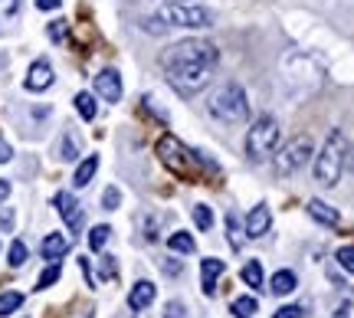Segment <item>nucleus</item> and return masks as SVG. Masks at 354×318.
Masks as SVG:
<instances>
[{"mask_svg": "<svg viewBox=\"0 0 354 318\" xmlns=\"http://www.w3.org/2000/svg\"><path fill=\"white\" fill-rule=\"evenodd\" d=\"M207 112L214 115L216 122H227V125H236V122H246L250 118V99L243 92L240 82H227L207 99Z\"/></svg>", "mask_w": 354, "mask_h": 318, "instance_id": "nucleus-1", "label": "nucleus"}, {"mask_svg": "<svg viewBox=\"0 0 354 318\" xmlns=\"http://www.w3.org/2000/svg\"><path fill=\"white\" fill-rule=\"evenodd\" d=\"M344 154H348L344 135L342 131H331L315 158V180L322 187H335L338 184V178H342V171H344Z\"/></svg>", "mask_w": 354, "mask_h": 318, "instance_id": "nucleus-2", "label": "nucleus"}, {"mask_svg": "<svg viewBox=\"0 0 354 318\" xmlns=\"http://www.w3.org/2000/svg\"><path fill=\"white\" fill-rule=\"evenodd\" d=\"M220 53L207 39H180L161 53V66H216Z\"/></svg>", "mask_w": 354, "mask_h": 318, "instance_id": "nucleus-3", "label": "nucleus"}, {"mask_svg": "<svg viewBox=\"0 0 354 318\" xmlns=\"http://www.w3.org/2000/svg\"><path fill=\"white\" fill-rule=\"evenodd\" d=\"M276 144H279V122L272 115H259L253 128H250V135H246V158L253 165H259V161H266L269 154L276 151Z\"/></svg>", "mask_w": 354, "mask_h": 318, "instance_id": "nucleus-4", "label": "nucleus"}, {"mask_svg": "<svg viewBox=\"0 0 354 318\" xmlns=\"http://www.w3.org/2000/svg\"><path fill=\"white\" fill-rule=\"evenodd\" d=\"M158 158H161V165L167 171H174L180 180H197V167H194V158L197 154L187 151L174 135H165V138L158 141Z\"/></svg>", "mask_w": 354, "mask_h": 318, "instance_id": "nucleus-5", "label": "nucleus"}, {"mask_svg": "<svg viewBox=\"0 0 354 318\" xmlns=\"http://www.w3.org/2000/svg\"><path fill=\"white\" fill-rule=\"evenodd\" d=\"M158 20L167 26H190V30H207L214 26V13L203 10V7H190V3H180V0H171L158 10Z\"/></svg>", "mask_w": 354, "mask_h": 318, "instance_id": "nucleus-6", "label": "nucleus"}, {"mask_svg": "<svg viewBox=\"0 0 354 318\" xmlns=\"http://www.w3.org/2000/svg\"><path fill=\"white\" fill-rule=\"evenodd\" d=\"M165 73H167V82H171L180 95H197L201 89L210 86L214 66H165Z\"/></svg>", "mask_w": 354, "mask_h": 318, "instance_id": "nucleus-7", "label": "nucleus"}, {"mask_svg": "<svg viewBox=\"0 0 354 318\" xmlns=\"http://www.w3.org/2000/svg\"><path fill=\"white\" fill-rule=\"evenodd\" d=\"M315 154V144L308 135H299V138H292L289 144H282L276 154V171L279 174H295L299 167L308 165V158Z\"/></svg>", "mask_w": 354, "mask_h": 318, "instance_id": "nucleus-8", "label": "nucleus"}, {"mask_svg": "<svg viewBox=\"0 0 354 318\" xmlns=\"http://www.w3.org/2000/svg\"><path fill=\"white\" fill-rule=\"evenodd\" d=\"M56 207H59V216L66 220L69 233H79V230H82V207H79L76 197H73V194H66V191H59L56 194Z\"/></svg>", "mask_w": 354, "mask_h": 318, "instance_id": "nucleus-9", "label": "nucleus"}, {"mask_svg": "<svg viewBox=\"0 0 354 318\" xmlns=\"http://www.w3.org/2000/svg\"><path fill=\"white\" fill-rule=\"evenodd\" d=\"M269 227H272V214H269V207L256 204L253 210H250V216H246V236H250V240H263L266 233H269Z\"/></svg>", "mask_w": 354, "mask_h": 318, "instance_id": "nucleus-10", "label": "nucleus"}, {"mask_svg": "<svg viewBox=\"0 0 354 318\" xmlns=\"http://www.w3.org/2000/svg\"><path fill=\"white\" fill-rule=\"evenodd\" d=\"M95 92L105 102H122V76L115 69H102L95 76Z\"/></svg>", "mask_w": 354, "mask_h": 318, "instance_id": "nucleus-11", "label": "nucleus"}, {"mask_svg": "<svg viewBox=\"0 0 354 318\" xmlns=\"http://www.w3.org/2000/svg\"><path fill=\"white\" fill-rule=\"evenodd\" d=\"M53 79H56V76H53V66L46 63V59H37V63L30 66L24 86L30 92H43V89H50V86H53Z\"/></svg>", "mask_w": 354, "mask_h": 318, "instance_id": "nucleus-12", "label": "nucleus"}, {"mask_svg": "<svg viewBox=\"0 0 354 318\" xmlns=\"http://www.w3.org/2000/svg\"><path fill=\"white\" fill-rule=\"evenodd\" d=\"M227 272V263L223 259H201V276H203V292L207 295H216V279Z\"/></svg>", "mask_w": 354, "mask_h": 318, "instance_id": "nucleus-13", "label": "nucleus"}, {"mask_svg": "<svg viewBox=\"0 0 354 318\" xmlns=\"http://www.w3.org/2000/svg\"><path fill=\"white\" fill-rule=\"evenodd\" d=\"M154 295H158V286L148 279H141L131 286V292H128V306L135 308V312H141V308H148L154 302Z\"/></svg>", "mask_w": 354, "mask_h": 318, "instance_id": "nucleus-14", "label": "nucleus"}, {"mask_svg": "<svg viewBox=\"0 0 354 318\" xmlns=\"http://www.w3.org/2000/svg\"><path fill=\"white\" fill-rule=\"evenodd\" d=\"M308 216L318 220L322 227H338V223H342V214H338L335 207H328L325 200H308Z\"/></svg>", "mask_w": 354, "mask_h": 318, "instance_id": "nucleus-15", "label": "nucleus"}, {"mask_svg": "<svg viewBox=\"0 0 354 318\" xmlns=\"http://www.w3.org/2000/svg\"><path fill=\"white\" fill-rule=\"evenodd\" d=\"M43 259H50V263H59L66 253H69V240H66L63 233H50L46 240H43Z\"/></svg>", "mask_w": 354, "mask_h": 318, "instance_id": "nucleus-16", "label": "nucleus"}, {"mask_svg": "<svg viewBox=\"0 0 354 318\" xmlns=\"http://www.w3.org/2000/svg\"><path fill=\"white\" fill-rule=\"evenodd\" d=\"M223 227H227V240H230V246H233V250H243L250 236H246V227L240 223V216H236L233 210H230L227 220H223Z\"/></svg>", "mask_w": 354, "mask_h": 318, "instance_id": "nucleus-17", "label": "nucleus"}, {"mask_svg": "<svg viewBox=\"0 0 354 318\" xmlns=\"http://www.w3.org/2000/svg\"><path fill=\"white\" fill-rule=\"evenodd\" d=\"M295 286H299V279H295L292 269H279L276 276H272V282H269L272 295H289V292H295Z\"/></svg>", "mask_w": 354, "mask_h": 318, "instance_id": "nucleus-18", "label": "nucleus"}, {"mask_svg": "<svg viewBox=\"0 0 354 318\" xmlns=\"http://www.w3.org/2000/svg\"><path fill=\"white\" fill-rule=\"evenodd\" d=\"M95 171H99V158H95V154H88L86 161L76 167V178H73V184H76V187H88V184H92V178H95Z\"/></svg>", "mask_w": 354, "mask_h": 318, "instance_id": "nucleus-19", "label": "nucleus"}, {"mask_svg": "<svg viewBox=\"0 0 354 318\" xmlns=\"http://www.w3.org/2000/svg\"><path fill=\"white\" fill-rule=\"evenodd\" d=\"M167 246H171L174 253H194V236L177 230V233H171V236H167Z\"/></svg>", "mask_w": 354, "mask_h": 318, "instance_id": "nucleus-20", "label": "nucleus"}, {"mask_svg": "<svg viewBox=\"0 0 354 318\" xmlns=\"http://www.w3.org/2000/svg\"><path fill=\"white\" fill-rule=\"evenodd\" d=\"M256 308H259V302H256L253 295H243V299H236V302H233V315H236V318H253Z\"/></svg>", "mask_w": 354, "mask_h": 318, "instance_id": "nucleus-21", "label": "nucleus"}, {"mask_svg": "<svg viewBox=\"0 0 354 318\" xmlns=\"http://www.w3.org/2000/svg\"><path fill=\"white\" fill-rule=\"evenodd\" d=\"M76 112L82 115L86 122H92V118H95V112H99V109H95V99H92L88 92H79V95H76Z\"/></svg>", "mask_w": 354, "mask_h": 318, "instance_id": "nucleus-22", "label": "nucleus"}, {"mask_svg": "<svg viewBox=\"0 0 354 318\" xmlns=\"http://www.w3.org/2000/svg\"><path fill=\"white\" fill-rule=\"evenodd\" d=\"M20 306H24V295H20V292H3V295H0V318L13 315Z\"/></svg>", "mask_w": 354, "mask_h": 318, "instance_id": "nucleus-23", "label": "nucleus"}, {"mask_svg": "<svg viewBox=\"0 0 354 318\" xmlns=\"http://www.w3.org/2000/svg\"><path fill=\"white\" fill-rule=\"evenodd\" d=\"M243 282H246V286H253V289L263 286V266H259V259H253V263H246V266H243Z\"/></svg>", "mask_w": 354, "mask_h": 318, "instance_id": "nucleus-24", "label": "nucleus"}, {"mask_svg": "<svg viewBox=\"0 0 354 318\" xmlns=\"http://www.w3.org/2000/svg\"><path fill=\"white\" fill-rule=\"evenodd\" d=\"M109 236H112V230L105 227V223H99V227H92V233H88V250H95V253H99L102 246L109 243Z\"/></svg>", "mask_w": 354, "mask_h": 318, "instance_id": "nucleus-25", "label": "nucleus"}, {"mask_svg": "<svg viewBox=\"0 0 354 318\" xmlns=\"http://www.w3.org/2000/svg\"><path fill=\"white\" fill-rule=\"evenodd\" d=\"M59 276H63L59 263H50V269H43V276H39V282H37V289H50L53 282H59Z\"/></svg>", "mask_w": 354, "mask_h": 318, "instance_id": "nucleus-26", "label": "nucleus"}, {"mask_svg": "<svg viewBox=\"0 0 354 318\" xmlns=\"http://www.w3.org/2000/svg\"><path fill=\"white\" fill-rule=\"evenodd\" d=\"M194 223H197L201 230H210V227H214V214H210V207H207V204H197V207H194Z\"/></svg>", "mask_w": 354, "mask_h": 318, "instance_id": "nucleus-27", "label": "nucleus"}, {"mask_svg": "<svg viewBox=\"0 0 354 318\" xmlns=\"http://www.w3.org/2000/svg\"><path fill=\"white\" fill-rule=\"evenodd\" d=\"M7 263H10L13 269L24 266V263H26V243H24V240H13V243H10V259H7Z\"/></svg>", "mask_w": 354, "mask_h": 318, "instance_id": "nucleus-28", "label": "nucleus"}, {"mask_svg": "<svg viewBox=\"0 0 354 318\" xmlns=\"http://www.w3.org/2000/svg\"><path fill=\"white\" fill-rule=\"evenodd\" d=\"M335 259H338V266H342V269L354 272V246H342V250L335 253Z\"/></svg>", "mask_w": 354, "mask_h": 318, "instance_id": "nucleus-29", "label": "nucleus"}, {"mask_svg": "<svg viewBox=\"0 0 354 318\" xmlns=\"http://www.w3.org/2000/svg\"><path fill=\"white\" fill-rule=\"evenodd\" d=\"M59 158H63V161H76V158H79L76 141L69 138V135H66V138H63V144H59Z\"/></svg>", "mask_w": 354, "mask_h": 318, "instance_id": "nucleus-30", "label": "nucleus"}, {"mask_svg": "<svg viewBox=\"0 0 354 318\" xmlns=\"http://www.w3.org/2000/svg\"><path fill=\"white\" fill-rule=\"evenodd\" d=\"M66 33H69V24H66V20H53L50 24V39L53 43H63Z\"/></svg>", "mask_w": 354, "mask_h": 318, "instance_id": "nucleus-31", "label": "nucleus"}, {"mask_svg": "<svg viewBox=\"0 0 354 318\" xmlns=\"http://www.w3.org/2000/svg\"><path fill=\"white\" fill-rule=\"evenodd\" d=\"M118 204H122V191H118V187H109V191L102 194V207H105V210H115Z\"/></svg>", "mask_w": 354, "mask_h": 318, "instance_id": "nucleus-32", "label": "nucleus"}, {"mask_svg": "<svg viewBox=\"0 0 354 318\" xmlns=\"http://www.w3.org/2000/svg\"><path fill=\"white\" fill-rule=\"evenodd\" d=\"M302 315H305V308H302V306H282L272 318H302Z\"/></svg>", "mask_w": 354, "mask_h": 318, "instance_id": "nucleus-33", "label": "nucleus"}, {"mask_svg": "<svg viewBox=\"0 0 354 318\" xmlns=\"http://www.w3.org/2000/svg\"><path fill=\"white\" fill-rule=\"evenodd\" d=\"M165 318H187L184 302H167V306H165Z\"/></svg>", "mask_w": 354, "mask_h": 318, "instance_id": "nucleus-34", "label": "nucleus"}, {"mask_svg": "<svg viewBox=\"0 0 354 318\" xmlns=\"http://www.w3.org/2000/svg\"><path fill=\"white\" fill-rule=\"evenodd\" d=\"M141 26H145L148 33H165V30H167V24H161L158 17H154V20H141Z\"/></svg>", "mask_w": 354, "mask_h": 318, "instance_id": "nucleus-35", "label": "nucleus"}, {"mask_svg": "<svg viewBox=\"0 0 354 318\" xmlns=\"http://www.w3.org/2000/svg\"><path fill=\"white\" fill-rule=\"evenodd\" d=\"M102 276L109 279V276H115V259L112 256H102Z\"/></svg>", "mask_w": 354, "mask_h": 318, "instance_id": "nucleus-36", "label": "nucleus"}, {"mask_svg": "<svg viewBox=\"0 0 354 318\" xmlns=\"http://www.w3.org/2000/svg\"><path fill=\"white\" fill-rule=\"evenodd\" d=\"M161 269H165L167 276H180V263H177V259L174 263H161Z\"/></svg>", "mask_w": 354, "mask_h": 318, "instance_id": "nucleus-37", "label": "nucleus"}, {"mask_svg": "<svg viewBox=\"0 0 354 318\" xmlns=\"http://www.w3.org/2000/svg\"><path fill=\"white\" fill-rule=\"evenodd\" d=\"M59 3H63V0H37V7H39V10H56Z\"/></svg>", "mask_w": 354, "mask_h": 318, "instance_id": "nucleus-38", "label": "nucleus"}, {"mask_svg": "<svg viewBox=\"0 0 354 318\" xmlns=\"http://www.w3.org/2000/svg\"><path fill=\"white\" fill-rule=\"evenodd\" d=\"M10 144H7V141H3V138H0V165H3V161H10Z\"/></svg>", "mask_w": 354, "mask_h": 318, "instance_id": "nucleus-39", "label": "nucleus"}, {"mask_svg": "<svg viewBox=\"0 0 354 318\" xmlns=\"http://www.w3.org/2000/svg\"><path fill=\"white\" fill-rule=\"evenodd\" d=\"M10 197V180H0V204Z\"/></svg>", "mask_w": 354, "mask_h": 318, "instance_id": "nucleus-40", "label": "nucleus"}, {"mask_svg": "<svg viewBox=\"0 0 354 318\" xmlns=\"http://www.w3.org/2000/svg\"><path fill=\"white\" fill-rule=\"evenodd\" d=\"M344 167L354 174V148H348V154H344Z\"/></svg>", "mask_w": 354, "mask_h": 318, "instance_id": "nucleus-41", "label": "nucleus"}, {"mask_svg": "<svg viewBox=\"0 0 354 318\" xmlns=\"http://www.w3.org/2000/svg\"><path fill=\"white\" fill-rule=\"evenodd\" d=\"M348 312H351V306H348V302H344V306L338 308V315H335V318H351V315H348Z\"/></svg>", "mask_w": 354, "mask_h": 318, "instance_id": "nucleus-42", "label": "nucleus"}, {"mask_svg": "<svg viewBox=\"0 0 354 318\" xmlns=\"http://www.w3.org/2000/svg\"><path fill=\"white\" fill-rule=\"evenodd\" d=\"M10 223H13V214H3V216H0V227L10 230Z\"/></svg>", "mask_w": 354, "mask_h": 318, "instance_id": "nucleus-43", "label": "nucleus"}, {"mask_svg": "<svg viewBox=\"0 0 354 318\" xmlns=\"http://www.w3.org/2000/svg\"><path fill=\"white\" fill-rule=\"evenodd\" d=\"M10 3H13V10H17V7H20V0H10Z\"/></svg>", "mask_w": 354, "mask_h": 318, "instance_id": "nucleus-44", "label": "nucleus"}, {"mask_svg": "<svg viewBox=\"0 0 354 318\" xmlns=\"http://www.w3.org/2000/svg\"><path fill=\"white\" fill-rule=\"evenodd\" d=\"M180 3H187V0H180Z\"/></svg>", "mask_w": 354, "mask_h": 318, "instance_id": "nucleus-45", "label": "nucleus"}]
</instances>
